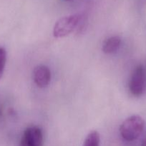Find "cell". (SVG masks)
<instances>
[{
	"instance_id": "6da1fadb",
	"label": "cell",
	"mask_w": 146,
	"mask_h": 146,
	"mask_svg": "<svg viewBox=\"0 0 146 146\" xmlns=\"http://www.w3.org/2000/svg\"><path fill=\"white\" fill-rule=\"evenodd\" d=\"M145 121L142 117L133 115L126 118L120 127V133L123 139L133 141L137 139L143 133Z\"/></svg>"
},
{
	"instance_id": "7a4b0ae2",
	"label": "cell",
	"mask_w": 146,
	"mask_h": 146,
	"mask_svg": "<svg viewBox=\"0 0 146 146\" xmlns=\"http://www.w3.org/2000/svg\"><path fill=\"white\" fill-rule=\"evenodd\" d=\"M82 19V17L79 14H72L62 17L54 24L53 36L55 38L67 36L80 26Z\"/></svg>"
},
{
	"instance_id": "3957f363",
	"label": "cell",
	"mask_w": 146,
	"mask_h": 146,
	"mask_svg": "<svg viewBox=\"0 0 146 146\" xmlns=\"http://www.w3.org/2000/svg\"><path fill=\"white\" fill-rule=\"evenodd\" d=\"M145 84V69L143 65H139L135 68L130 77L129 83V89L130 93L135 96H140L144 93Z\"/></svg>"
},
{
	"instance_id": "277c9868",
	"label": "cell",
	"mask_w": 146,
	"mask_h": 146,
	"mask_svg": "<svg viewBox=\"0 0 146 146\" xmlns=\"http://www.w3.org/2000/svg\"><path fill=\"white\" fill-rule=\"evenodd\" d=\"M43 143L42 131L39 127L30 126L24 131L19 146H43Z\"/></svg>"
},
{
	"instance_id": "5b68a950",
	"label": "cell",
	"mask_w": 146,
	"mask_h": 146,
	"mask_svg": "<svg viewBox=\"0 0 146 146\" xmlns=\"http://www.w3.org/2000/svg\"><path fill=\"white\" fill-rule=\"evenodd\" d=\"M33 78L36 85L40 88H45L51 81V72L47 66L39 65L35 67L33 72Z\"/></svg>"
},
{
	"instance_id": "8992f818",
	"label": "cell",
	"mask_w": 146,
	"mask_h": 146,
	"mask_svg": "<svg viewBox=\"0 0 146 146\" xmlns=\"http://www.w3.org/2000/svg\"><path fill=\"white\" fill-rule=\"evenodd\" d=\"M121 44V38L118 36L109 37L103 43L102 51L105 54H110L115 53L118 50Z\"/></svg>"
},
{
	"instance_id": "52a82bcc",
	"label": "cell",
	"mask_w": 146,
	"mask_h": 146,
	"mask_svg": "<svg viewBox=\"0 0 146 146\" xmlns=\"http://www.w3.org/2000/svg\"><path fill=\"white\" fill-rule=\"evenodd\" d=\"M100 136L97 131H91L84 139L82 146H100Z\"/></svg>"
},
{
	"instance_id": "ba28073f",
	"label": "cell",
	"mask_w": 146,
	"mask_h": 146,
	"mask_svg": "<svg viewBox=\"0 0 146 146\" xmlns=\"http://www.w3.org/2000/svg\"><path fill=\"white\" fill-rule=\"evenodd\" d=\"M6 61H7V52L3 47L0 46V79L4 74L5 68Z\"/></svg>"
},
{
	"instance_id": "9c48e42d",
	"label": "cell",
	"mask_w": 146,
	"mask_h": 146,
	"mask_svg": "<svg viewBox=\"0 0 146 146\" xmlns=\"http://www.w3.org/2000/svg\"><path fill=\"white\" fill-rule=\"evenodd\" d=\"M142 146H146V138H145V139L143 141V144H142Z\"/></svg>"
},
{
	"instance_id": "30bf717a",
	"label": "cell",
	"mask_w": 146,
	"mask_h": 146,
	"mask_svg": "<svg viewBox=\"0 0 146 146\" xmlns=\"http://www.w3.org/2000/svg\"><path fill=\"white\" fill-rule=\"evenodd\" d=\"M64 1H72V0H64Z\"/></svg>"
}]
</instances>
